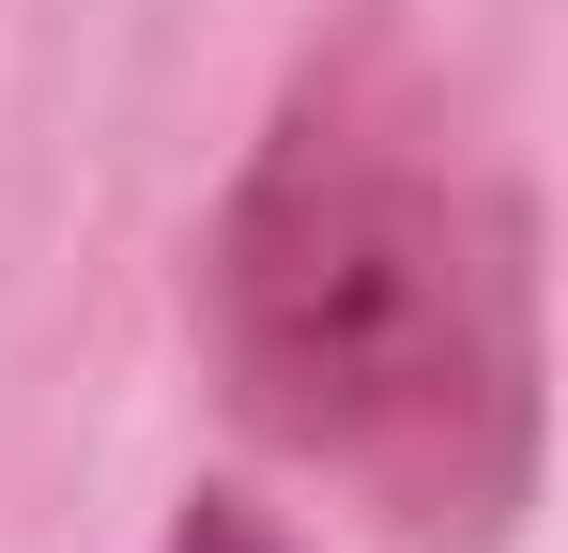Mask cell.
Masks as SVG:
<instances>
[{
	"label": "cell",
	"mask_w": 568,
	"mask_h": 553,
	"mask_svg": "<svg viewBox=\"0 0 568 553\" xmlns=\"http://www.w3.org/2000/svg\"><path fill=\"white\" fill-rule=\"evenodd\" d=\"M170 553H307L277 523V507H262V492H185V523H170Z\"/></svg>",
	"instance_id": "obj_2"
},
{
	"label": "cell",
	"mask_w": 568,
	"mask_h": 553,
	"mask_svg": "<svg viewBox=\"0 0 568 553\" xmlns=\"http://www.w3.org/2000/svg\"><path fill=\"white\" fill-rule=\"evenodd\" d=\"M200 339L231 415L399 553H507L538 507V231L507 184L307 78L246 154Z\"/></svg>",
	"instance_id": "obj_1"
}]
</instances>
